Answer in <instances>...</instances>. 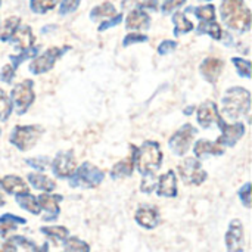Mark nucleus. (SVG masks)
<instances>
[{
    "instance_id": "obj_1",
    "label": "nucleus",
    "mask_w": 252,
    "mask_h": 252,
    "mask_svg": "<svg viewBox=\"0 0 252 252\" xmlns=\"http://www.w3.org/2000/svg\"><path fill=\"white\" fill-rule=\"evenodd\" d=\"M220 15L223 22L235 31L244 32L251 27V12L244 0H223Z\"/></svg>"
},
{
    "instance_id": "obj_2",
    "label": "nucleus",
    "mask_w": 252,
    "mask_h": 252,
    "mask_svg": "<svg viewBox=\"0 0 252 252\" xmlns=\"http://www.w3.org/2000/svg\"><path fill=\"white\" fill-rule=\"evenodd\" d=\"M133 158H134V165L142 176L154 174L161 167L162 162V152L159 143L152 140L145 142L142 146L134 148Z\"/></svg>"
},
{
    "instance_id": "obj_3",
    "label": "nucleus",
    "mask_w": 252,
    "mask_h": 252,
    "mask_svg": "<svg viewBox=\"0 0 252 252\" xmlns=\"http://www.w3.org/2000/svg\"><path fill=\"white\" fill-rule=\"evenodd\" d=\"M251 108V93L244 87H232L223 97V115L229 120H238L247 115Z\"/></svg>"
},
{
    "instance_id": "obj_4",
    "label": "nucleus",
    "mask_w": 252,
    "mask_h": 252,
    "mask_svg": "<svg viewBox=\"0 0 252 252\" xmlns=\"http://www.w3.org/2000/svg\"><path fill=\"white\" fill-rule=\"evenodd\" d=\"M103 180V171L90 162H84L78 168H75L74 174L69 177V185L72 188H97Z\"/></svg>"
},
{
    "instance_id": "obj_5",
    "label": "nucleus",
    "mask_w": 252,
    "mask_h": 252,
    "mask_svg": "<svg viewBox=\"0 0 252 252\" xmlns=\"http://www.w3.org/2000/svg\"><path fill=\"white\" fill-rule=\"evenodd\" d=\"M43 128L40 126H16L10 133V143L19 151H30L41 137Z\"/></svg>"
},
{
    "instance_id": "obj_6",
    "label": "nucleus",
    "mask_w": 252,
    "mask_h": 252,
    "mask_svg": "<svg viewBox=\"0 0 252 252\" xmlns=\"http://www.w3.org/2000/svg\"><path fill=\"white\" fill-rule=\"evenodd\" d=\"M196 128L192 126V124H185L182 126V128H179L171 137H170V142H168V146L171 149V152L174 155H185L189 148L192 146V142H193V137L196 134Z\"/></svg>"
},
{
    "instance_id": "obj_7",
    "label": "nucleus",
    "mask_w": 252,
    "mask_h": 252,
    "mask_svg": "<svg viewBox=\"0 0 252 252\" xmlns=\"http://www.w3.org/2000/svg\"><path fill=\"white\" fill-rule=\"evenodd\" d=\"M32 81L24 80L22 83H18L10 93V102L16 106L18 114H24L31 103L34 102V90H32Z\"/></svg>"
},
{
    "instance_id": "obj_8",
    "label": "nucleus",
    "mask_w": 252,
    "mask_h": 252,
    "mask_svg": "<svg viewBox=\"0 0 252 252\" xmlns=\"http://www.w3.org/2000/svg\"><path fill=\"white\" fill-rule=\"evenodd\" d=\"M179 174L182 180L186 185H195L199 186L205 182L207 173L202 170L201 162L196 158H186L180 165H179Z\"/></svg>"
},
{
    "instance_id": "obj_9",
    "label": "nucleus",
    "mask_w": 252,
    "mask_h": 252,
    "mask_svg": "<svg viewBox=\"0 0 252 252\" xmlns=\"http://www.w3.org/2000/svg\"><path fill=\"white\" fill-rule=\"evenodd\" d=\"M69 47H50L46 52H43L40 56H35L32 59V62L30 63V71L35 75L38 74H44L47 71H50L55 65V62L68 50Z\"/></svg>"
},
{
    "instance_id": "obj_10",
    "label": "nucleus",
    "mask_w": 252,
    "mask_h": 252,
    "mask_svg": "<svg viewBox=\"0 0 252 252\" xmlns=\"http://www.w3.org/2000/svg\"><path fill=\"white\" fill-rule=\"evenodd\" d=\"M220 130H221V136L216 140V143H219L220 146L226 148V146H235L241 137L245 134V126L241 123H235V124H227L223 118H220L217 121Z\"/></svg>"
},
{
    "instance_id": "obj_11",
    "label": "nucleus",
    "mask_w": 252,
    "mask_h": 252,
    "mask_svg": "<svg viewBox=\"0 0 252 252\" xmlns=\"http://www.w3.org/2000/svg\"><path fill=\"white\" fill-rule=\"evenodd\" d=\"M77 168L75 157L71 151L59 152L52 161V173L59 179H69Z\"/></svg>"
},
{
    "instance_id": "obj_12",
    "label": "nucleus",
    "mask_w": 252,
    "mask_h": 252,
    "mask_svg": "<svg viewBox=\"0 0 252 252\" xmlns=\"http://www.w3.org/2000/svg\"><path fill=\"white\" fill-rule=\"evenodd\" d=\"M226 245L227 252H245L244 226L239 220H233L229 224V230L226 233Z\"/></svg>"
},
{
    "instance_id": "obj_13",
    "label": "nucleus",
    "mask_w": 252,
    "mask_h": 252,
    "mask_svg": "<svg viewBox=\"0 0 252 252\" xmlns=\"http://www.w3.org/2000/svg\"><path fill=\"white\" fill-rule=\"evenodd\" d=\"M62 201V196L61 195H52V193H41L38 198H37V202L40 205V208H43L47 216L43 217L44 221H53L58 219L59 216V202Z\"/></svg>"
},
{
    "instance_id": "obj_14",
    "label": "nucleus",
    "mask_w": 252,
    "mask_h": 252,
    "mask_svg": "<svg viewBox=\"0 0 252 252\" xmlns=\"http://www.w3.org/2000/svg\"><path fill=\"white\" fill-rule=\"evenodd\" d=\"M157 195L165 196V198H174L177 196V179L176 173L173 170L167 171L157 180Z\"/></svg>"
},
{
    "instance_id": "obj_15",
    "label": "nucleus",
    "mask_w": 252,
    "mask_h": 252,
    "mask_svg": "<svg viewBox=\"0 0 252 252\" xmlns=\"http://www.w3.org/2000/svg\"><path fill=\"white\" fill-rule=\"evenodd\" d=\"M219 120H220L219 108L213 100H207L198 108V123L202 128H210Z\"/></svg>"
},
{
    "instance_id": "obj_16",
    "label": "nucleus",
    "mask_w": 252,
    "mask_h": 252,
    "mask_svg": "<svg viewBox=\"0 0 252 252\" xmlns=\"http://www.w3.org/2000/svg\"><path fill=\"white\" fill-rule=\"evenodd\" d=\"M134 220L139 226L145 229H155L159 223V213L155 207L143 205L136 211Z\"/></svg>"
},
{
    "instance_id": "obj_17",
    "label": "nucleus",
    "mask_w": 252,
    "mask_h": 252,
    "mask_svg": "<svg viewBox=\"0 0 252 252\" xmlns=\"http://www.w3.org/2000/svg\"><path fill=\"white\" fill-rule=\"evenodd\" d=\"M151 24V18L149 15L145 12V9L140 6L134 10H131L126 19V28L127 30H148Z\"/></svg>"
},
{
    "instance_id": "obj_18",
    "label": "nucleus",
    "mask_w": 252,
    "mask_h": 252,
    "mask_svg": "<svg viewBox=\"0 0 252 252\" xmlns=\"http://www.w3.org/2000/svg\"><path fill=\"white\" fill-rule=\"evenodd\" d=\"M223 61L217 59V58H207L202 63H201V74L204 75V78L208 83H216L217 78L220 77L221 71H223Z\"/></svg>"
},
{
    "instance_id": "obj_19",
    "label": "nucleus",
    "mask_w": 252,
    "mask_h": 252,
    "mask_svg": "<svg viewBox=\"0 0 252 252\" xmlns=\"http://www.w3.org/2000/svg\"><path fill=\"white\" fill-rule=\"evenodd\" d=\"M0 189L9 195H22L28 193V185L18 176H6L0 179Z\"/></svg>"
},
{
    "instance_id": "obj_20",
    "label": "nucleus",
    "mask_w": 252,
    "mask_h": 252,
    "mask_svg": "<svg viewBox=\"0 0 252 252\" xmlns=\"http://www.w3.org/2000/svg\"><path fill=\"white\" fill-rule=\"evenodd\" d=\"M10 41L13 43V46L19 50H25L30 49L34 43V35H32V30L28 25L24 27H18L16 31L13 32Z\"/></svg>"
},
{
    "instance_id": "obj_21",
    "label": "nucleus",
    "mask_w": 252,
    "mask_h": 252,
    "mask_svg": "<svg viewBox=\"0 0 252 252\" xmlns=\"http://www.w3.org/2000/svg\"><path fill=\"white\" fill-rule=\"evenodd\" d=\"M193 152L196 158H204L207 155H223L224 154V148L220 146L216 142H210L205 139H201L195 143L193 146Z\"/></svg>"
},
{
    "instance_id": "obj_22",
    "label": "nucleus",
    "mask_w": 252,
    "mask_h": 252,
    "mask_svg": "<svg viewBox=\"0 0 252 252\" xmlns=\"http://www.w3.org/2000/svg\"><path fill=\"white\" fill-rule=\"evenodd\" d=\"M27 179H28V182L31 183V186H32L34 189L43 190V192H46V193L53 192L55 188H56V183H55L52 179H49L47 176L40 174V173H30V174L27 176Z\"/></svg>"
},
{
    "instance_id": "obj_23",
    "label": "nucleus",
    "mask_w": 252,
    "mask_h": 252,
    "mask_svg": "<svg viewBox=\"0 0 252 252\" xmlns=\"http://www.w3.org/2000/svg\"><path fill=\"white\" fill-rule=\"evenodd\" d=\"M133 170H134V158H133V154H131L128 158H126V159L117 162V164L112 167V170H111L109 174H111L112 179H121V177H128V176H131V174H133Z\"/></svg>"
},
{
    "instance_id": "obj_24",
    "label": "nucleus",
    "mask_w": 252,
    "mask_h": 252,
    "mask_svg": "<svg viewBox=\"0 0 252 252\" xmlns=\"http://www.w3.org/2000/svg\"><path fill=\"white\" fill-rule=\"evenodd\" d=\"M40 232L49 239H52L53 244L65 242L69 238V232L63 226H46V227H41Z\"/></svg>"
},
{
    "instance_id": "obj_25",
    "label": "nucleus",
    "mask_w": 252,
    "mask_h": 252,
    "mask_svg": "<svg viewBox=\"0 0 252 252\" xmlns=\"http://www.w3.org/2000/svg\"><path fill=\"white\" fill-rule=\"evenodd\" d=\"M15 198H16L18 205H19L22 210H25V211H28V213H31V214H34V216H38V214H40L41 208H40V205H38L35 196H32V195H30V193H22V195H16Z\"/></svg>"
},
{
    "instance_id": "obj_26",
    "label": "nucleus",
    "mask_w": 252,
    "mask_h": 252,
    "mask_svg": "<svg viewBox=\"0 0 252 252\" xmlns=\"http://www.w3.org/2000/svg\"><path fill=\"white\" fill-rule=\"evenodd\" d=\"M25 219L13 216V214H4L0 217V235H7L9 232L15 230L19 224H25Z\"/></svg>"
},
{
    "instance_id": "obj_27",
    "label": "nucleus",
    "mask_w": 252,
    "mask_h": 252,
    "mask_svg": "<svg viewBox=\"0 0 252 252\" xmlns=\"http://www.w3.org/2000/svg\"><path fill=\"white\" fill-rule=\"evenodd\" d=\"M173 24H174V34L183 35L186 32H190L193 30V24L186 18V15L183 12H176L173 15Z\"/></svg>"
},
{
    "instance_id": "obj_28",
    "label": "nucleus",
    "mask_w": 252,
    "mask_h": 252,
    "mask_svg": "<svg viewBox=\"0 0 252 252\" xmlns=\"http://www.w3.org/2000/svg\"><path fill=\"white\" fill-rule=\"evenodd\" d=\"M114 15H117L115 13V6L112 3H109V1L102 3V4L93 7L92 12H90V18L93 21H99V19H105L106 21V19L112 18Z\"/></svg>"
},
{
    "instance_id": "obj_29",
    "label": "nucleus",
    "mask_w": 252,
    "mask_h": 252,
    "mask_svg": "<svg viewBox=\"0 0 252 252\" xmlns=\"http://www.w3.org/2000/svg\"><path fill=\"white\" fill-rule=\"evenodd\" d=\"M186 10L195 13V16L199 18L202 22H211L216 19V6L214 4H202L198 7H188Z\"/></svg>"
},
{
    "instance_id": "obj_30",
    "label": "nucleus",
    "mask_w": 252,
    "mask_h": 252,
    "mask_svg": "<svg viewBox=\"0 0 252 252\" xmlns=\"http://www.w3.org/2000/svg\"><path fill=\"white\" fill-rule=\"evenodd\" d=\"M19 22L21 19L18 16H10L4 21V25L1 28V32H0V40L1 41H10L13 32L16 31V28L19 27Z\"/></svg>"
},
{
    "instance_id": "obj_31",
    "label": "nucleus",
    "mask_w": 252,
    "mask_h": 252,
    "mask_svg": "<svg viewBox=\"0 0 252 252\" xmlns=\"http://www.w3.org/2000/svg\"><path fill=\"white\" fill-rule=\"evenodd\" d=\"M198 32L199 34H208L211 35L214 40H221L223 37V30L220 27V24H217L216 21H211V22H202L199 27H198Z\"/></svg>"
},
{
    "instance_id": "obj_32",
    "label": "nucleus",
    "mask_w": 252,
    "mask_h": 252,
    "mask_svg": "<svg viewBox=\"0 0 252 252\" xmlns=\"http://www.w3.org/2000/svg\"><path fill=\"white\" fill-rule=\"evenodd\" d=\"M38 50H40V47H38V46H34V47L21 50L19 55H12V56H9L10 61H12V66H13V68H18L24 61H27V59H30V58H35L37 53H38Z\"/></svg>"
},
{
    "instance_id": "obj_33",
    "label": "nucleus",
    "mask_w": 252,
    "mask_h": 252,
    "mask_svg": "<svg viewBox=\"0 0 252 252\" xmlns=\"http://www.w3.org/2000/svg\"><path fill=\"white\" fill-rule=\"evenodd\" d=\"M63 245H65V252H90L89 244H86L84 241H81L75 236L68 238L63 242Z\"/></svg>"
},
{
    "instance_id": "obj_34",
    "label": "nucleus",
    "mask_w": 252,
    "mask_h": 252,
    "mask_svg": "<svg viewBox=\"0 0 252 252\" xmlns=\"http://www.w3.org/2000/svg\"><path fill=\"white\" fill-rule=\"evenodd\" d=\"M58 0H30V7L34 13H46L56 6Z\"/></svg>"
},
{
    "instance_id": "obj_35",
    "label": "nucleus",
    "mask_w": 252,
    "mask_h": 252,
    "mask_svg": "<svg viewBox=\"0 0 252 252\" xmlns=\"http://www.w3.org/2000/svg\"><path fill=\"white\" fill-rule=\"evenodd\" d=\"M10 112H12L10 97L3 90H0V121H6L9 118Z\"/></svg>"
},
{
    "instance_id": "obj_36",
    "label": "nucleus",
    "mask_w": 252,
    "mask_h": 252,
    "mask_svg": "<svg viewBox=\"0 0 252 252\" xmlns=\"http://www.w3.org/2000/svg\"><path fill=\"white\" fill-rule=\"evenodd\" d=\"M232 62L236 66L241 77H245V78L251 77V62L250 61L242 59V58H232Z\"/></svg>"
},
{
    "instance_id": "obj_37",
    "label": "nucleus",
    "mask_w": 252,
    "mask_h": 252,
    "mask_svg": "<svg viewBox=\"0 0 252 252\" xmlns=\"http://www.w3.org/2000/svg\"><path fill=\"white\" fill-rule=\"evenodd\" d=\"M81 0H62L59 4V13L61 15H68L77 10L78 4Z\"/></svg>"
},
{
    "instance_id": "obj_38",
    "label": "nucleus",
    "mask_w": 252,
    "mask_h": 252,
    "mask_svg": "<svg viewBox=\"0 0 252 252\" xmlns=\"http://www.w3.org/2000/svg\"><path fill=\"white\" fill-rule=\"evenodd\" d=\"M143 41H148V35L145 34H139V32H131V34H127L123 40V46L127 47L130 44H134V43H143Z\"/></svg>"
},
{
    "instance_id": "obj_39",
    "label": "nucleus",
    "mask_w": 252,
    "mask_h": 252,
    "mask_svg": "<svg viewBox=\"0 0 252 252\" xmlns=\"http://www.w3.org/2000/svg\"><path fill=\"white\" fill-rule=\"evenodd\" d=\"M28 165H31V167H34V168H37L38 171H43L46 167H47V164H49V158L47 157H41V158H30V159H27L25 161Z\"/></svg>"
},
{
    "instance_id": "obj_40",
    "label": "nucleus",
    "mask_w": 252,
    "mask_h": 252,
    "mask_svg": "<svg viewBox=\"0 0 252 252\" xmlns=\"http://www.w3.org/2000/svg\"><path fill=\"white\" fill-rule=\"evenodd\" d=\"M239 198H241L242 204H244L247 208L251 207V183H247L245 186L241 188V190H239Z\"/></svg>"
},
{
    "instance_id": "obj_41",
    "label": "nucleus",
    "mask_w": 252,
    "mask_h": 252,
    "mask_svg": "<svg viewBox=\"0 0 252 252\" xmlns=\"http://www.w3.org/2000/svg\"><path fill=\"white\" fill-rule=\"evenodd\" d=\"M121 21H123V13H117V15H114L112 18L103 21V22L99 25V31H105V30H108V28H111V27H115V25L121 24Z\"/></svg>"
},
{
    "instance_id": "obj_42",
    "label": "nucleus",
    "mask_w": 252,
    "mask_h": 252,
    "mask_svg": "<svg viewBox=\"0 0 252 252\" xmlns=\"http://www.w3.org/2000/svg\"><path fill=\"white\" fill-rule=\"evenodd\" d=\"M186 3V0H165L164 4H162V13L168 15L170 12L179 9L180 6H183Z\"/></svg>"
},
{
    "instance_id": "obj_43",
    "label": "nucleus",
    "mask_w": 252,
    "mask_h": 252,
    "mask_svg": "<svg viewBox=\"0 0 252 252\" xmlns=\"http://www.w3.org/2000/svg\"><path fill=\"white\" fill-rule=\"evenodd\" d=\"M13 77H15V68L12 65H4L1 68V72H0V80L3 83H7L9 84V83H12Z\"/></svg>"
},
{
    "instance_id": "obj_44",
    "label": "nucleus",
    "mask_w": 252,
    "mask_h": 252,
    "mask_svg": "<svg viewBox=\"0 0 252 252\" xmlns=\"http://www.w3.org/2000/svg\"><path fill=\"white\" fill-rule=\"evenodd\" d=\"M177 47V43L173 40H164L159 46H158V53L159 55H167L170 52H173Z\"/></svg>"
},
{
    "instance_id": "obj_45",
    "label": "nucleus",
    "mask_w": 252,
    "mask_h": 252,
    "mask_svg": "<svg viewBox=\"0 0 252 252\" xmlns=\"http://www.w3.org/2000/svg\"><path fill=\"white\" fill-rule=\"evenodd\" d=\"M137 7H140V1L139 0H123L121 1V9L123 10H134V9H137Z\"/></svg>"
},
{
    "instance_id": "obj_46",
    "label": "nucleus",
    "mask_w": 252,
    "mask_h": 252,
    "mask_svg": "<svg viewBox=\"0 0 252 252\" xmlns=\"http://www.w3.org/2000/svg\"><path fill=\"white\" fill-rule=\"evenodd\" d=\"M162 0H143V4H140L142 7L151 9V10H158V7L161 6Z\"/></svg>"
},
{
    "instance_id": "obj_47",
    "label": "nucleus",
    "mask_w": 252,
    "mask_h": 252,
    "mask_svg": "<svg viewBox=\"0 0 252 252\" xmlns=\"http://www.w3.org/2000/svg\"><path fill=\"white\" fill-rule=\"evenodd\" d=\"M0 252H16V245L12 244L10 241L1 242L0 244Z\"/></svg>"
},
{
    "instance_id": "obj_48",
    "label": "nucleus",
    "mask_w": 252,
    "mask_h": 252,
    "mask_svg": "<svg viewBox=\"0 0 252 252\" xmlns=\"http://www.w3.org/2000/svg\"><path fill=\"white\" fill-rule=\"evenodd\" d=\"M37 252H49V244H44L41 248H38V251Z\"/></svg>"
},
{
    "instance_id": "obj_49",
    "label": "nucleus",
    "mask_w": 252,
    "mask_h": 252,
    "mask_svg": "<svg viewBox=\"0 0 252 252\" xmlns=\"http://www.w3.org/2000/svg\"><path fill=\"white\" fill-rule=\"evenodd\" d=\"M4 205V199H3V196L0 195V207H3Z\"/></svg>"
},
{
    "instance_id": "obj_50",
    "label": "nucleus",
    "mask_w": 252,
    "mask_h": 252,
    "mask_svg": "<svg viewBox=\"0 0 252 252\" xmlns=\"http://www.w3.org/2000/svg\"><path fill=\"white\" fill-rule=\"evenodd\" d=\"M192 111H195V108H189V109H186V114H190Z\"/></svg>"
},
{
    "instance_id": "obj_51",
    "label": "nucleus",
    "mask_w": 252,
    "mask_h": 252,
    "mask_svg": "<svg viewBox=\"0 0 252 252\" xmlns=\"http://www.w3.org/2000/svg\"><path fill=\"white\" fill-rule=\"evenodd\" d=\"M0 3H1V1H0Z\"/></svg>"
}]
</instances>
